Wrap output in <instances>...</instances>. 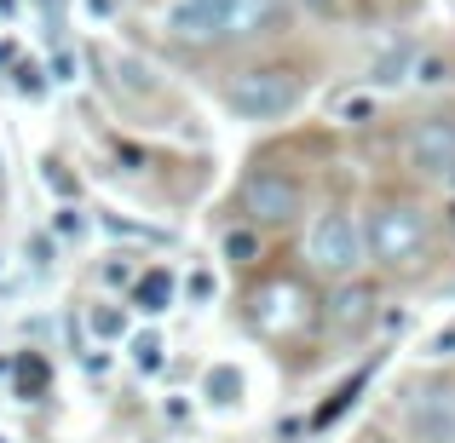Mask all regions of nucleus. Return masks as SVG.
<instances>
[{"label": "nucleus", "instance_id": "nucleus-1", "mask_svg": "<svg viewBox=\"0 0 455 443\" xmlns=\"http://www.w3.org/2000/svg\"><path fill=\"white\" fill-rule=\"evenodd\" d=\"M231 110L243 115V122H277V115H289L294 104L306 99L300 75L294 69H277V64H259V69H243V75L231 81Z\"/></svg>", "mask_w": 455, "mask_h": 443}, {"label": "nucleus", "instance_id": "nucleus-2", "mask_svg": "<svg viewBox=\"0 0 455 443\" xmlns=\"http://www.w3.org/2000/svg\"><path fill=\"white\" fill-rule=\"evenodd\" d=\"M271 0H179L173 6V35L185 41H220V35H248L254 23H266Z\"/></svg>", "mask_w": 455, "mask_h": 443}, {"label": "nucleus", "instance_id": "nucleus-3", "mask_svg": "<svg viewBox=\"0 0 455 443\" xmlns=\"http://www.w3.org/2000/svg\"><path fill=\"white\" fill-rule=\"evenodd\" d=\"M306 259L329 277H352L363 265V231L352 225V213H317L306 231Z\"/></svg>", "mask_w": 455, "mask_h": 443}, {"label": "nucleus", "instance_id": "nucleus-4", "mask_svg": "<svg viewBox=\"0 0 455 443\" xmlns=\"http://www.w3.org/2000/svg\"><path fill=\"white\" fill-rule=\"evenodd\" d=\"M403 432L415 443H455V380H427L403 398Z\"/></svg>", "mask_w": 455, "mask_h": 443}, {"label": "nucleus", "instance_id": "nucleus-5", "mask_svg": "<svg viewBox=\"0 0 455 443\" xmlns=\"http://www.w3.org/2000/svg\"><path fill=\"white\" fill-rule=\"evenodd\" d=\"M243 213L254 225H289L294 213H300V178L283 173V167H259V173H248Z\"/></svg>", "mask_w": 455, "mask_h": 443}, {"label": "nucleus", "instance_id": "nucleus-6", "mask_svg": "<svg viewBox=\"0 0 455 443\" xmlns=\"http://www.w3.org/2000/svg\"><path fill=\"white\" fill-rule=\"evenodd\" d=\"M427 242V219L415 208H380L375 225H369V254L380 265H410Z\"/></svg>", "mask_w": 455, "mask_h": 443}, {"label": "nucleus", "instance_id": "nucleus-7", "mask_svg": "<svg viewBox=\"0 0 455 443\" xmlns=\"http://www.w3.org/2000/svg\"><path fill=\"white\" fill-rule=\"evenodd\" d=\"M410 167L421 178H455V122L433 115L410 133Z\"/></svg>", "mask_w": 455, "mask_h": 443}, {"label": "nucleus", "instance_id": "nucleus-8", "mask_svg": "<svg viewBox=\"0 0 455 443\" xmlns=\"http://www.w3.org/2000/svg\"><path fill=\"white\" fill-rule=\"evenodd\" d=\"M375 282H346V289L329 294V311H323V322H329V334H340V340H352V334H363L369 322H375Z\"/></svg>", "mask_w": 455, "mask_h": 443}, {"label": "nucleus", "instance_id": "nucleus-9", "mask_svg": "<svg viewBox=\"0 0 455 443\" xmlns=\"http://www.w3.org/2000/svg\"><path fill=\"white\" fill-rule=\"evenodd\" d=\"M259 328L266 334H283V328H294V322H300V289H294V282H271L266 294H259Z\"/></svg>", "mask_w": 455, "mask_h": 443}, {"label": "nucleus", "instance_id": "nucleus-10", "mask_svg": "<svg viewBox=\"0 0 455 443\" xmlns=\"http://www.w3.org/2000/svg\"><path fill=\"white\" fill-rule=\"evenodd\" d=\"M415 46H392V52H380L375 58V69H369V81L375 87H403V81H415Z\"/></svg>", "mask_w": 455, "mask_h": 443}, {"label": "nucleus", "instance_id": "nucleus-11", "mask_svg": "<svg viewBox=\"0 0 455 443\" xmlns=\"http://www.w3.org/2000/svg\"><path fill=\"white\" fill-rule=\"evenodd\" d=\"M369 380H375V368H357V375L346 380V386H334V398L323 403L317 415H311V426H334V421H340V415H346V409H352V403H357V392H363Z\"/></svg>", "mask_w": 455, "mask_h": 443}, {"label": "nucleus", "instance_id": "nucleus-12", "mask_svg": "<svg viewBox=\"0 0 455 443\" xmlns=\"http://www.w3.org/2000/svg\"><path fill=\"white\" fill-rule=\"evenodd\" d=\"M133 299H139V311H167V299H173V277H167L162 265L145 271V277L133 282Z\"/></svg>", "mask_w": 455, "mask_h": 443}, {"label": "nucleus", "instance_id": "nucleus-13", "mask_svg": "<svg viewBox=\"0 0 455 443\" xmlns=\"http://www.w3.org/2000/svg\"><path fill=\"white\" fill-rule=\"evenodd\" d=\"M162 363H167V345H162V334H156V328L133 334V368H139V375H162Z\"/></svg>", "mask_w": 455, "mask_h": 443}, {"label": "nucleus", "instance_id": "nucleus-14", "mask_svg": "<svg viewBox=\"0 0 455 443\" xmlns=\"http://www.w3.org/2000/svg\"><path fill=\"white\" fill-rule=\"evenodd\" d=\"M99 225L104 231H116V236H139V242H173V231H162V225H133V219H122V213H99Z\"/></svg>", "mask_w": 455, "mask_h": 443}, {"label": "nucleus", "instance_id": "nucleus-15", "mask_svg": "<svg viewBox=\"0 0 455 443\" xmlns=\"http://www.w3.org/2000/svg\"><path fill=\"white\" fill-rule=\"evenodd\" d=\"M236 398H243V375L220 363V368L208 375V403H236Z\"/></svg>", "mask_w": 455, "mask_h": 443}, {"label": "nucleus", "instance_id": "nucleus-16", "mask_svg": "<svg viewBox=\"0 0 455 443\" xmlns=\"http://www.w3.org/2000/svg\"><path fill=\"white\" fill-rule=\"evenodd\" d=\"M334 115H340L346 127L369 122V115H375V92H346V99H334Z\"/></svg>", "mask_w": 455, "mask_h": 443}, {"label": "nucleus", "instance_id": "nucleus-17", "mask_svg": "<svg viewBox=\"0 0 455 443\" xmlns=\"http://www.w3.org/2000/svg\"><path fill=\"white\" fill-rule=\"evenodd\" d=\"M254 254H259L254 231H231V236H225V259H231V265H254Z\"/></svg>", "mask_w": 455, "mask_h": 443}, {"label": "nucleus", "instance_id": "nucleus-18", "mask_svg": "<svg viewBox=\"0 0 455 443\" xmlns=\"http://www.w3.org/2000/svg\"><path fill=\"white\" fill-rule=\"evenodd\" d=\"M415 81H421V87H444V81H450V58L421 52V58H415Z\"/></svg>", "mask_w": 455, "mask_h": 443}, {"label": "nucleus", "instance_id": "nucleus-19", "mask_svg": "<svg viewBox=\"0 0 455 443\" xmlns=\"http://www.w3.org/2000/svg\"><path fill=\"white\" fill-rule=\"evenodd\" d=\"M92 334H99V340H122V334H127L122 311H116V305H99V311H92Z\"/></svg>", "mask_w": 455, "mask_h": 443}, {"label": "nucleus", "instance_id": "nucleus-20", "mask_svg": "<svg viewBox=\"0 0 455 443\" xmlns=\"http://www.w3.org/2000/svg\"><path fill=\"white\" fill-rule=\"evenodd\" d=\"M41 380H46L41 357H23V363H18V386H23V398H41Z\"/></svg>", "mask_w": 455, "mask_h": 443}, {"label": "nucleus", "instance_id": "nucleus-21", "mask_svg": "<svg viewBox=\"0 0 455 443\" xmlns=\"http://www.w3.org/2000/svg\"><path fill=\"white\" fill-rule=\"evenodd\" d=\"M421 357H433V363H444V357H455V322H450V328H438L433 340L421 345Z\"/></svg>", "mask_w": 455, "mask_h": 443}, {"label": "nucleus", "instance_id": "nucleus-22", "mask_svg": "<svg viewBox=\"0 0 455 443\" xmlns=\"http://www.w3.org/2000/svg\"><path fill=\"white\" fill-rule=\"evenodd\" d=\"M190 299H213V277H208V271H196V277H190Z\"/></svg>", "mask_w": 455, "mask_h": 443}, {"label": "nucleus", "instance_id": "nucleus-23", "mask_svg": "<svg viewBox=\"0 0 455 443\" xmlns=\"http://www.w3.org/2000/svg\"><path fill=\"white\" fill-rule=\"evenodd\" d=\"M300 6H311V12H323V6H329V0H300Z\"/></svg>", "mask_w": 455, "mask_h": 443}, {"label": "nucleus", "instance_id": "nucleus-24", "mask_svg": "<svg viewBox=\"0 0 455 443\" xmlns=\"http://www.w3.org/2000/svg\"><path fill=\"white\" fill-rule=\"evenodd\" d=\"M0 12H18V0H0Z\"/></svg>", "mask_w": 455, "mask_h": 443}, {"label": "nucleus", "instance_id": "nucleus-25", "mask_svg": "<svg viewBox=\"0 0 455 443\" xmlns=\"http://www.w3.org/2000/svg\"><path fill=\"white\" fill-rule=\"evenodd\" d=\"M450 225H455V202H450Z\"/></svg>", "mask_w": 455, "mask_h": 443}]
</instances>
